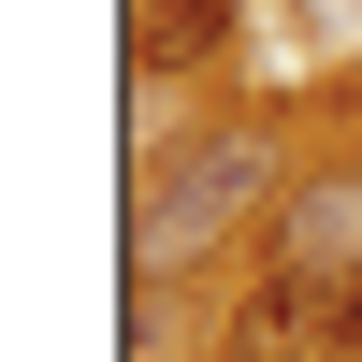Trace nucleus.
I'll list each match as a JSON object with an SVG mask.
<instances>
[{
    "label": "nucleus",
    "mask_w": 362,
    "mask_h": 362,
    "mask_svg": "<svg viewBox=\"0 0 362 362\" xmlns=\"http://www.w3.org/2000/svg\"><path fill=\"white\" fill-rule=\"evenodd\" d=\"M247 203H276V145H261V131H218V145H189L174 174H145L131 247H145V261H203Z\"/></svg>",
    "instance_id": "f257e3e1"
},
{
    "label": "nucleus",
    "mask_w": 362,
    "mask_h": 362,
    "mask_svg": "<svg viewBox=\"0 0 362 362\" xmlns=\"http://www.w3.org/2000/svg\"><path fill=\"white\" fill-rule=\"evenodd\" d=\"M276 261H290V276H334V290H362V174H305V189H290Z\"/></svg>",
    "instance_id": "f03ea898"
},
{
    "label": "nucleus",
    "mask_w": 362,
    "mask_h": 362,
    "mask_svg": "<svg viewBox=\"0 0 362 362\" xmlns=\"http://www.w3.org/2000/svg\"><path fill=\"white\" fill-rule=\"evenodd\" d=\"M232 29V0H145V58H203Z\"/></svg>",
    "instance_id": "7ed1b4c3"
}]
</instances>
